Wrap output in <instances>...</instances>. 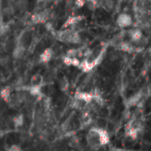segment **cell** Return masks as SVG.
I'll return each mask as SVG.
<instances>
[{"mask_svg":"<svg viewBox=\"0 0 151 151\" xmlns=\"http://www.w3.org/2000/svg\"><path fill=\"white\" fill-rule=\"evenodd\" d=\"M87 143L92 150H98L110 142L109 134L103 127H94L90 128L86 136Z\"/></svg>","mask_w":151,"mask_h":151,"instance_id":"6da1fadb","label":"cell"},{"mask_svg":"<svg viewBox=\"0 0 151 151\" xmlns=\"http://www.w3.org/2000/svg\"><path fill=\"white\" fill-rule=\"evenodd\" d=\"M56 38L60 42L66 43L78 44L81 42V32L74 30L73 28H67L65 30H60L57 32Z\"/></svg>","mask_w":151,"mask_h":151,"instance_id":"7a4b0ae2","label":"cell"},{"mask_svg":"<svg viewBox=\"0 0 151 151\" xmlns=\"http://www.w3.org/2000/svg\"><path fill=\"white\" fill-rule=\"evenodd\" d=\"M51 16V11L50 9H43L34 15L30 18V23L34 25L37 24H45Z\"/></svg>","mask_w":151,"mask_h":151,"instance_id":"3957f363","label":"cell"},{"mask_svg":"<svg viewBox=\"0 0 151 151\" xmlns=\"http://www.w3.org/2000/svg\"><path fill=\"white\" fill-rule=\"evenodd\" d=\"M116 24L120 28L130 27L133 24V18L128 13H120L116 19Z\"/></svg>","mask_w":151,"mask_h":151,"instance_id":"277c9868","label":"cell"},{"mask_svg":"<svg viewBox=\"0 0 151 151\" xmlns=\"http://www.w3.org/2000/svg\"><path fill=\"white\" fill-rule=\"evenodd\" d=\"M27 47L23 46V45H20V44H18L16 43V46L14 48V50H12V57L14 58V60L16 61H19V60H21L23 59L24 56L26 55V51H27Z\"/></svg>","mask_w":151,"mask_h":151,"instance_id":"5b68a950","label":"cell"},{"mask_svg":"<svg viewBox=\"0 0 151 151\" xmlns=\"http://www.w3.org/2000/svg\"><path fill=\"white\" fill-rule=\"evenodd\" d=\"M54 58V53L51 47H48L42 50V52L39 56L40 63H49L50 60Z\"/></svg>","mask_w":151,"mask_h":151,"instance_id":"8992f818","label":"cell"},{"mask_svg":"<svg viewBox=\"0 0 151 151\" xmlns=\"http://www.w3.org/2000/svg\"><path fill=\"white\" fill-rule=\"evenodd\" d=\"M127 35L132 42H139L143 37L142 31L139 28H134V29L128 30Z\"/></svg>","mask_w":151,"mask_h":151,"instance_id":"52a82bcc","label":"cell"},{"mask_svg":"<svg viewBox=\"0 0 151 151\" xmlns=\"http://www.w3.org/2000/svg\"><path fill=\"white\" fill-rule=\"evenodd\" d=\"M43 84H44V79H43V74L42 73H36L30 79V86L41 87Z\"/></svg>","mask_w":151,"mask_h":151,"instance_id":"ba28073f","label":"cell"},{"mask_svg":"<svg viewBox=\"0 0 151 151\" xmlns=\"http://www.w3.org/2000/svg\"><path fill=\"white\" fill-rule=\"evenodd\" d=\"M74 97L75 98H78L80 100H82L84 102H86L87 104L92 102L93 100V95L91 92H83V91H78L75 93L74 95Z\"/></svg>","mask_w":151,"mask_h":151,"instance_id":"9c48e42d","label":"cell"},{"mask_svg":"<svg viewBox=\"0 0 151 151\" xmlns=\"http://www.w3.org/2000/svg\"><path fill=\"white\" fill-rule=\"evenodd\" d=\"M118 45H119V50H120L124 52L131 53L134 50V45L130 42H120L119 43H118Z\"/></svg>","mask_w":151,"mask_h":151,"instance_id":"30bf717a","label":"cell"},{"mask_svg":"<svg viewBox=\"0 0 151 151\" xmlns=\"http://www.w3.org/2000/svg\"><path fill=\"white\" fill-rule=\"evenodd\" d=\"M11 95H12V89L10 87H4L1 88L0 90V97L1 99H3L6 104L8 103L10 97H11Z\"/></svg>","mask_w":151,"mask_h":151,"instance_id":"8fae6325","label":"cell"},{"mask_svg":"<svg viewBox=\"0 0 151 151\" xmlns=\"http://www.w3.org/2000/svg\"><path fill=\"white\" fill-rule=\"evenodd\" d=\"M69 87H70V82L65 76H63L62 78L58 79V88L61 91L66 92L69 89Z\"/></svg>","mask_w":151,"mask_h":151,"instance_id":"7c38bea8","label":"cell"},{"mask_svg":"<svg viewBox=\"0 0 151 151\" xmlns=\"http://www.w3.org/2000/svg\"><path fill=\"white\" fill-rule=\"evenodd\" d=\"M12 124H13V127L14 128H19L20 127L23 126L24 123V116L22 114H18L16 116H14L13 118H12Z\"/></svg>","mask_w":151,"mask_h":151,"instance_id":"4fadbf2b","label":"cell"},{"mask_svg":"<svg viewBox=\"0 0 151 151\" xmlns=\"http://www.w3.org/2000/svg\"><path fill=\"white\" fill-rule=\"evenodd\" d=\"M11 58L7 52L0 54V65L2 67H7L10 64Z\"/></svg>","mask_w":151,"mask_h":151,"instance_id":"5bb4252c","label":"cell"},{"mask_svg":"<svg viewBox=\"0 0 151 151\" xmlns=\"http://www.w3.org/2000/svg\"><path fill=\"white\" fill-rule=\"evenodd\" d=\"M102 6L107 12H111L115 8V3L113 0H104L102 3Z\"/></svg>","mask_w":151,"mask_h":151,"instance_id":"9a60e30c","label":"cell"},{"mask_svg":"<svg viewBox=\"0 0 151 151\" xmlns=\"http://www.w3.org/2000/svg\"><path fill=\"white\" fill-rule=\"evenodd\" d=\"M140 98H141V95H140V94H135L134 96H132V97L129 99V104H130V105H134V104H136L139 102Z\"/></svg>","mask_w":151,"mask_h":151,"instance_id":"2e32d148","label":"cell"},{"mask_svg":"<svg viewBox=\"0 0 151 151\" xmlns=\"http://www.w3.org/2000/svg\"><path fill=\"white\" fill-rule=\"evenodd\" d=\"M86 3V0H75L74 1V4L77 8H81L82 6H84Z\"/></svg>","mask_w":151,"mask_h":151,"instance_id":"e0dca14e","label":"cell"},{"mask_svg":"<svg viewBox=\"0 0 151 151\" xmlns=\"http://www.w3.org/2000/svg\"><path fill=\"white\" fill-rule=\"evenodd\" d=\"M4 134H5V132H4V130H0V139H1Z\"/></svg>","mask_w":151,"mask_h":151,"instance_id":"ac0fdd59","label":"cell"},{"mask_svg":"<svg viewBox=\"0 0 151 151\" xmlns=\"http://www.w3.org/2000/svg\"><path fill=\"white\" fill-rule=\"evenodd\" d=\"M99 1H100V2H102V3H103V1H104V0H99Z\"/></svg>","mask_w":151,"mask_h":151,"instance_id":"d6986e66","label":"cell"}]
</instances>
